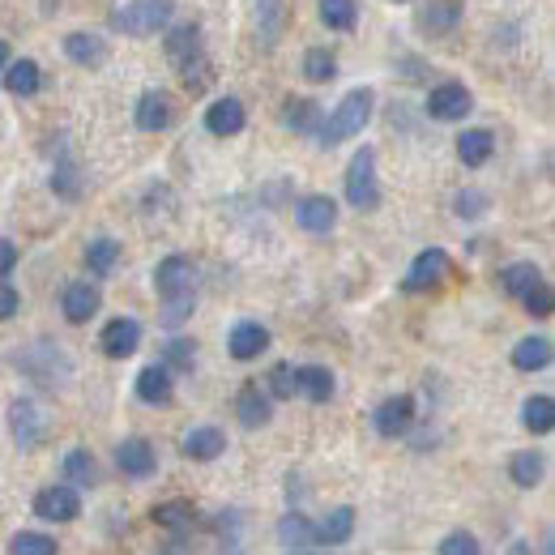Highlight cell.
Listing matches in <instances>:
<instances>
[{
	"label": "cell",
	"mask_w": 555,
	"mask_h": 555,
	"mask_svg": "<svg viewBox=\"0 0 555 555\" xmlns=\"http://www.w3.org/2000/svg\"><path fill=\"white\" fill-rule=\"evenodd\" d=\"M372 107H376V94L368 86H359L351 94H342V103L329 111L321 120V129H316V141H321L325 150L342 146V141H351L355 133H363V124L372 120Z\"/></svg>",
	"instance_id": "6da1fadb"
},
{
	"label": "cell",
	"mask_w": 555,
	"mask_h": 555,
	"mask_svg": "<svg viewBox=\"0 0 555 555\" xmlns=\"http://www.w3.org/2000/svg\"><path fill=\"white\" fill-rule=\"evenodd\" d=\"M171 18H176V0H133V5L116 9L111 26L120 35H133V39H150L158 30H167Z\"/></svg>",
	"instance_id": "7a4b0ae2"
},
{
	"label": "cell",
	"mask_w": 555,
	"mask_h": 555,
	"mask_svg": "<svg viewBox=\"0 0 555 555\" xmlns=\"http://www.w3.org/2000/svg\"><path fill=\"white\" fill-rule=\"evenodd\" d=\"M346 201L355 205V210H376L380 205V180H376V150L363 146L351 167H346Z\"/></svg>",
	"instance_id": "3957f363"
},
{
	"label": "cell",
	"mask_w": 555,
	"mask_h": 555,
	"mask_svg": "<svg viewBox=\"0 0 555 555\" xmlns=\"http://www.w3.org/2000/svg\"><path fill=\"white\" fill-rule=\"evenodd\" d=\"M9 432L18 440V449H26V453L39 449L43 436H47V419H43L39 402H30V398L9 402Z\"/></svg>",
	"instance_id": "277c9868"
},
{
	"label": "cell",
	"mask_w": 555,
	"mask_h": 555,
	"mask_svg": "<svg viewBox=\"0 0 555 555\" xmlns=\"http://www.w3.org/2000/svg\"><path fill=\"white\" fill-rule=\"evenodd\" d=\"M193 261L188 257H163L158 261V269H154V287H158V295L163 299H184V295H193Z\"/></svg>",
	"instance_id": "5b68a950"
},
{
	"label": "cell",
	"mask_w": 555,
	"mask_h": 555,
	"mask_svg": "<svg viewBox=\"0 0 555 555\" xmlns=\"http://www.w3.org/2000/svg\"><path fill=\"white\" fill-rule=\"evenodd\" d=\"M444 278H449V252H444V248H427V252H419V257H415V265H410V274H406L402 287L406 291H436Z\"/></svg>",
	"instance_id": "8992f818"
},
{
	"label": "cell",
	"mask_w": 555,
	"mask_h": 555,
	"mask_svg": "<svg viewBox=\"0 0 555 555\" xmlns=\"http://www.w3.org/2000/svg\"><path fill=\"white\" fill-rule=\"evenodd\" d=\"M35 513L43 521L65 526V521H77V513H82V496H77L73 487H43L35 496Z\"/></svg>",
	"instance_id": "52a82bcc"
},
{
	"label": "cell",
	"mask_w": 555,
	"mask_h": 555,
	"mask_svg": "<svg viewBox=\"0 0 555 555\" xmlns=\"http://www.w3.org/2000/svg\"><path fill=\"white\" fill-rule=\"evenodd\" d=\"M372 423H376V432L385 436V440H398V436H406L410 432V423H415V398H385L376 406V415H372Z\"/></svg>",
	"instance_id": "ba28073f"
},
{
	"label": "cell",
	"mask_w": 555,
	"mask_h": 555,
	"mask_svg": "<svg viewBox=\"0 0 555 555\" xmlns=\"http://www.w3.org/2000/svg\"><path fill=\"white\" fill-rule=\"evenodd\" d=\"M427 116L432 120H466L470 116V90L457 82H440L427 94Z\"/></svg>",
	"instance_id": "9c48e42d"
},
{
	"label": "cell",
	"mask_w": 555,
	"mask_h": 555,
	"mask_svg": "<svg viewBox=\"0 0 555 555\" xmlns=\"http://www.w3.org/2000/svg\"><path fill=\"white\" fill-rule=\"evenodd\" d=\"M244 124H248V111L235 94H222V99H214L210 111H205V129L214 137H235V133H244Z\"/></svg>",
	"instance_id": "30bf717a"
},
{
	"label": "cell",
	"mask_w": 555,
	"mask_h": 555,
	"mask_svg": "<svg viewBox=\"0 0 555 555\" xmlns=\"http://www.w3.org/2000/svg\"><path fill=\"white\" fill-rule=\"evenodd\" d=\"M133 120H137L141 133H163V129H171V120H176V107H171V99L163 90H146L137 99Z\"/></svg>",
	"instance_id": "8fae6325"
},
{
	"label": "cell",
	"mask_w": 555,
	"mask_h": 555,
	"mask_svg": "<svg viewBox=\"0 0 555 555\" xmlns=\"http://www.w3.org/2000/svg\"><path fill=\"white\" fill-rule=\"evenodd\" d=\"M99 342H103L107 359H129V355H137V346H141V325L133 321V316H116V321H107Z\"/></svg>",
	"instance_id": "7c38bea8"
},
{
	"label": "cell",
	"mask_w": 555,
	"mask_h": 555,
	"mask_svg": "<svg viewBox=\"0 0 555 555\" xmlns=\"http://www.w3.org/2000/svg\"><path fill=\"white\" fill-rule=\"evenodd\" d=\"M295 222L304 227L308 235H329L333 231V222H338V205H333V197H321V193H312L295 205Z\"/></svg>",
	"instance_id": "4fadbf2b"
},
{
	"label": "cell",
	"mask_w": 555,
	"mask_h": 555,
	"mask_svg": "<svg viewBox=\"0 0 555 555\" xmlns=\"http://www.w3.org/2000/svg\"><path fill=\"white\" fill-rule=\"evenodd\" d=\"M103 304V295L99 287H90V282H69L65 295H60V312H65V321L69 325H86L94 312H99Z\"/></svg>",
	"instance_id": "5bb4252c"
},
{
	"label": "cell",
	"mask_w": 555,
	"mask_h": 555,
	"mask_svg": "<svg viewBox=\"0 0 555 555\" xmlns=\"http://www.w3.org/2000/svg\"><path fill=\"white\" fill-rule=\"evenodd\" d=\"M265 346H269V329L261 321H240L227 333V351H231V359H240V363L261 359Z\"/></svg>",
	"instance_id": "9a60e30c"
},
{
	"label": "cell",
	"mask_w": 555,
	"mask_h": 555,
	"mask_svg": "<svg viewBox=\"0 0 555 555\" xmlns=\"http://www.w3.org/2000/svg\"><path fill=\"white\" fill-rule=\"evenodd\" d=\"M116 466L129 474V479H150L154 466H158V457H154V449H150V440L133 436V440H124L120 449H116Z\"/></svg>",
	"instance_id": "2e32d148"
},
{
	"label": "cell",
	"mask_w": 555,
	"mask_h": 555,
	"mask_svg": "<svg viewBox=\"0 0 555 555\" xmlns=\"http://www.w3.org/2000/svg\"><path fill=\"white\" fill-rule=\"evenodd\" d=\"M171 393H176V385H171V372L163 363H150V368L137 372V398L146 406H167Z\"/></svg>",
	"instance_id": "e0dca14e"
},
{
	"label": "cell",
	"mask_w": 555,
	"mask_h": 555,
	"mask_svg": "<svg viewBox=\"0 0 555 555\" xmlns=\"http://www.w3.org/2000/svg\"><path fill=\"white\" fill-rule=\"evenodd\" d=\"M235 415H240V423L244 427H265L269 419H274V402H269V393L261 389V385H244L240 389V402H235Z\"/></svg>",
	"instance_id": "ac0fdd59"
},
{
	"label": "cell",
	"mask_w": 555,
	"mask_h": 555,
	"mask_svg": "<svg viewBox=\"0 0 555 555\" xmlns=\"http://www.w3.org/2000/svg\"><path fill=\"white\" fill-rule=\"evenodd\" d=\"M184 457H193V462H214V457H222V449H227V436L218 432V427H193V432L184 436Z\"/></svg>",
	"instance_id": "d6986e66"
},
{
	"label": "cell",
	"mask_w": 555,
	"mask_h": 555,
	"mask_svg": "<svg viewBox=\"0 0 555 555\" xmlns=\"http://www.w3.org/2000/svg\"><path fill=\"white\" fill-rule=\"evenodd\" d=\"M65 56L73 60V65L94 69V65L107 60V43L99 35H90V30H73V35H65Z\"/></svg>",
	"instance_id": "ffe728a7"
},
{
	"label": "cell",
	"mask_w": 555,
	"mask_h": 555,
	"mask_svg": "<svg viewBox=\"0 0 555 555\" xmlns=\"http://www.w3.org/2000/svg\"><path fill=\"white\" fill-rule=\"evenodd\" d=\"M351 534H355V509H351V504H338L333 513L321 517V526H316V543H325V547H342Z\"/></svg>",
	"instance_id": "44dd1931"
},
{
	"label": "cell",
	"mask_w": 555,
	"mask_h": 555,
	"mask_svg": "<svg viewBox=\"0 0 555 555\" xmlns=\"http://www.w3.org/2000/svg\"><path fill=\"white\" fill-rule=\"evenodd\" d=\"M295 393H304L308 402H329L333 398V372L321 363H308V368H295Z\"/></svg>",
	"instance_id": "7402d4cb"
},
{
	"label": "cell",
	"mask_w": 555,
	"mask_h": 555,
	"mask_svg": "<svg viewBox=\"0 0 555 555\" xmlns=\"http://www.w3.org/2000/svg\"><path fill=\"white\" fill-rule=\"evenodd\" d=\"M491 154H496V133L491 129H466L457 137V158H462L466 167H483Z\"/></svg>",
	"instance_id": "603a6c76"
},
{
	"label": "cell",
	"mask_w": 555,
	"mask_h": 555,
	"mask_svg": "<svg viewBox=\"0 0 555 555\" xmlns=\"http://www.w3.org/2000/svg\"><path fill=\"white\" fill-rule=\"evenodd\" d=\"M551 363V342L543 338V333H530V338H521L513 346V368L517 372H543Z\"/></svg>",
	"instance_id": "cb8c5ba5"
},
{
	"label": "cell",
	"mask_w": 555,
	"mask_h": 555,
	"mask_svg": "<svg viewBox=\"0 0 555 555\" xmlns=\"http://www.w3.org/2000/svg\"><path fill=\"white\" fill-rule=\"evenodd\" d=\"M457 18H462V0H432L419 18V30L423 35H449Z\"/></svg>",
	"instance_id": "d4e9b609"
},
{
	"label": "cell",
	"mask_w": 555,
	"mask_h": 555,
	"mask_svg": "<svg viewBox=\"0 0 555 555\" xmlns=\"http://www.w3.org/2000/svg\"><path fill=\"white\" fill-rule=\"evenodd\" d=\"M197 52H205V47H201V26L184 22V26H176V30L167 35V60H171L176 69L184 65V60H193Z\"/></svg>",
	"instance_id": "484cf974"
},
{
	"label": "cell",
	"mask_w": 555,
	"mask_h": 555,
	"mask_svg": "<svg viewBox=\"0 0 555 555\" xmlns=\"http://www.w3.org/2000/svg\"><path fill=\"white\" fill-rule=\"evenodd\" d=\"M278 543L282 547H295V551H304V547H312L316 543V526L304 517V513H287L278 521Z\"/></svg>",
	"instance_id": "4316f807"
},
{
	"label": "cell",
	"mask_w": 555,
	"mask_h": 555,
	"mask_svg": "<svg viewBox=\"0 0 555 555\" xmlns=\"http://www.w3.org/2000/svg\"><path fill=\"white\" fill-rule=\"evenodd\" d=\"M39 82H43V73H39V65L35 60H13V65L5 69V90L9 94H22V99H30V94L39 90Z\"/></svg>",
	"instance_id": "83f0119b"
},
{
	"label": "cell",
	"mask_w": 555,
	"mask_h": 555,
	"mask_svg": "<svg viewBox=\"0 0 555 555\" xmlns=\"http://www.w3.org/2000/svg\"><path fill=\"white\" fill-rule=\"evenodd\" d=\"M543 453H534V449H521V453H513L509 457V479L517 483V487H538L543 483Z\"/></svg>",
	"instance_id": "f1b7e54d"
},
{
	"label": "cell",
	"mask_w": 555,
	"mask_h": 555,
	"mask_svg": "<svg viewBox=\"0 0 555 555\" xmlns=\"http://www.w3.org/2000/svg\"><path fill=\"white\" fill-rule=\"evenodd\" d=\"M538 282H543V274H538V265H530V261H517V265H509L500 274V287L509 291L513 299H526Z\"/></svg>",
	"instance_id": "f546056e"
},
{
	"label": "cell",
	"mask_w": 555,
	"mask_h": 555,
	"mask_svg": "<svg viewBox=\"0 0 555 555\" xmlns=\"http://www.w3.org/2000/svg\"><path fill=\"white\" fill-rule=\"evenodd\" d=\"M193 521H197V513H193V504H188V500H167V504H158V509H154V526H163L171 534L193 530Z\"/></svg>",
	"instance_id": "4dcf8cb0"
},
{
	"label": "cell",
	"mask_w": 555,
	"mask_h": 555,
	"mask_svg": "<svg viewBox=\"0 0 555 555\" xmlns=\"http://www.w3.org/2000/svg\"><path fill=\"white\" fill-rule=\"evenodd\" d=\"M282 120H287V129H295V133H316L321 129V107H316L312 99H287Z\"/></svg>",
	"instance_id": "1f68e13d"
},
{
	"label": "cell",
	"mask_w": 555,
	"mask_h": 555,
	"mask_svg": "<svg viewBox=\"0 0 555 555\" xmlns=\"http://www.w3.org/2000/svg\"><path fill=\"white\" fill-rule=\"evenodd\" d=\"M521 423L530 427L534 436H547L555 427V402L547 393H538V398H526V410H521Z\"/></svg>",
	"instance_id": "d6a6232c"
},
{
	"label": "cell",
	"mask_w": 555,
	"mask_h": 555,
	"mask_svg": "<svg viewBox=\"0 0 555 555\" xmlns=\"http://www.w3.org/2000/svg\"><path fill=\"white\" fill-rule=\"evenodd\" d=\"M333 73H338V56L329 52V47H308L304 52V77L308 82H333Z\"/></svg>",
	"instance_id": "836d02e7"
},
{
	"label": "cell",
	"mask_w": 555,
	"mask_h": 555,
	"mask_svg": "<svg viewBox=\"0 0 555 555\" xmlns=\"http://www.w3.org/2000/svg\"><path fill=\"white\" fill-rule=\"evenodd\" d=\"M321 22L329 30H355L359 5H355V0H321Z\"/></svg>",
	"instance_id": "e575fe53"
},
{
	"label": "cell",
	"mask_w": 555,
	"mask_h": 555,
	"mask_svg": "<svg viewBox=\"0 0 555 555\" xmlns=\"http://www.w3.org/2000/svg\"><path fill=\"white\" fill-rule=\"evenodd\" d=\"M116 261H120V244L116 240H94L90 248H86V265H90V274H111V269H116Z\"/></svg>",
	"instance_id": "d590c367"
},
{
	"label": "cell",
	"mask_w": 555,
	"mask_h": 555,
	"mask_svg": "<svg viewBox=\"0 0 555 555\" xmlns=\"http://www.w3.org/2000/svg\"><path fill=\"white\" fill-rule=\"evenodd\" d=\"M193 363H197V342H188V338H171L167 342V351H163V368L167 372H193Z\"/></svg>",
	"instance_id": "8d00e7d4"
},
{
	"label": "cell",
	"mask_w": 555,
	"mask_h": 555,
	"mask_svg": "<svg viewBox=\"0 0 555 555\" xmlns=\"http://www.w3.org/2000/svg\"><path fill=\"white\" fill-rule=\"evenodd\" d=\"M9 555H56V538L35 534V530H22V534H13Z\"/></svg>",
	"instance_id": "74e56055"
},
{
	"label": "cell",
	"mask_w": 555,
	"mask_h": 555,
	"mask_svg": "<svg viewBox=\"0 0 555 555\" xmlns=\"http://www.w3.org/2000/svg\"><path fill=\"white\" fill-rule=\"evenodd\" d=\"M52 188H56V193L60 197H77V193H82V171H77V163H73V158H60V163H56V171H52Z\"/></svg>",
	"instance_id": "f35d334b"
},
{
	"label": "cell",
	"mask_w": 555,
	"mask_h": 555,
	"mask_svg": "<svg viewBox=\"0 0 555 555\" xmlns=\"http://www.w3.org/2000/svg\"><path fill=\"white\" fill-rule=\"evenodd\" d=\"M65 474H69L73 483H82V487H90L94 479H99V470H94V457H90L86 449L65 453Z\"/></svg>",
	"instance_id": "ab89813d"
},
{
	"label": "cell",
	"mask_w": 555,
	"mask_h": 555,
	"mask_svg": "<svg viewBox=\"0 0 555 555\" xmlns=\"http://www.w3.org/2000/svg\"><path fill=\"white\" fill-rule=\"evenodd\" d=\"M487 205H491L487 193H479V188H466V193H457V197H453V214L470 222V218H483V214H487Z\"/></svg>",
	"instance_id": "60d3db41"
},
{
	"label": "cell",
	"mask_w": 555,
	"mask_h": 555,
	"mask_svg": "<svg viewBox=\"0 0 555 555\" xmlns=\"http://www.w3.org/2000/svg\"><path fill=\"white\" fill-rule=\"evenodd\" d=\"M257 22H261V35L274 43L282 30V0H257Z\"/></svg>",
	"instance_id": "b9f144b4"
},
{
	"label": "cell",
	"mask_w": 555,
	"mask_h": 555,
	"mask_svg": "<svg viewBox=\"0 0 555 555\" xmlns=\"http://www.w3.org/2000/svg\"><path fill=\"white\" fill-rule=\"evenodd\" d=\"M440 555H483L479 538L466 534V530H453L449 538H440Z\"/></svg>",
	"instance_id": "7bdbcfd3"
},
{
	"label": "cell",
	"mask_w": 555,
	"mask_h": 555,
	"mask_svg": "<svg viewBox=\"0 0 555 555\" xmlns=\"http://www.w3.org/2000/svg\"><path fill=\"white\" fill-rule=\"evenodd\" d=\"M193 304H197V295H184V299H163V325L167 329H180L188 316H193Z\"/></svg>",
	"instance_id": "ee69618b"
},
{
	"label": "cell",
	"mask_w": 555,
	"mask_h": 555,
	"mask_svg": "<svg viewBox=\"0 0 555 555\" xmlns=\"http://www.w3.org/2000/svg\"><path fill=\"white\" fill-rule=\"evenodd\" d=\"M269 393L274 398H295V368L291 363H278L274 376H269Z\"/></svg>",
	"instance_id": "f6af8a7d"
},
{
	"label": "cell",
	"mask_w": 555,
	"mask_h": 555,
	"mask_svg": "<svg viewBox=\"0 0 555 555\" xmlns=\"http://www.w3.org/2000/svg\"><path fill=\"white\" fill-rule=\"evenodd\" d=\"M521 304H526V312L530 316H551V308H555V295H551V287H543V282H538V287L521 299Z\"/></svg>",
	"instance_id": "bcb514c9"
},
{
	"label": "cell",
	"mask_w": 555,
	"mask_h": 555,
	"mask_svg": "<svg viewBox=\"0 0 555 555\" xmlns=\"http://www.w3.org/2000/svg\"><path fill=\"white\" fill-rule=\"evenodd\" d=\"M22 308V295L13 291V287H5V282H0V321H9L13 312Z\"/></svg>",
	"instance_id": "7dc6e473"
},
{
	"label": "cell",
	"mask_w": 555,
	"mask_h": 555,
	"mask_svg": "<svg viewBox=\"0 0 555 555\" xmlns=\"http://www.w3.org/2000/svg\"><path fill=\"white\" fill-rule=\"evenodd\" d=\"M13 265H18V248H13L9 240H0V282L13 274Z\"/></svg>",
	"instance_id": "c3c4849f"
},
{
	"label": "cell",
	"mask_w": 555,
	"mask_h": 555,
	"mask_svg": "<svg viewBox=\"0 0 555 555\" xmlns=\"http://www.w3.org/2000/svg\"><path fill=\"white\" fill-rule=\"evenodd\" d=\"M5 65H9V43L0 39V69H5Z\"/></svg>",
	"instance_id": "681fc988"
},
{
	"label": "cell",
	"mask_w": 555,
	"mask_h": 555,
	"mask_svg": "<svg viewBox=\"0 0 555 555\" xmlns=\"http://www.w3.org/2000/svg\"><path fill=\"white\" fill-rule=\"evenodd\" d=\"M295 555H312V551H295Z\"/></svg>",
	"instance_id": "f907efd6"
}]
</instances>
